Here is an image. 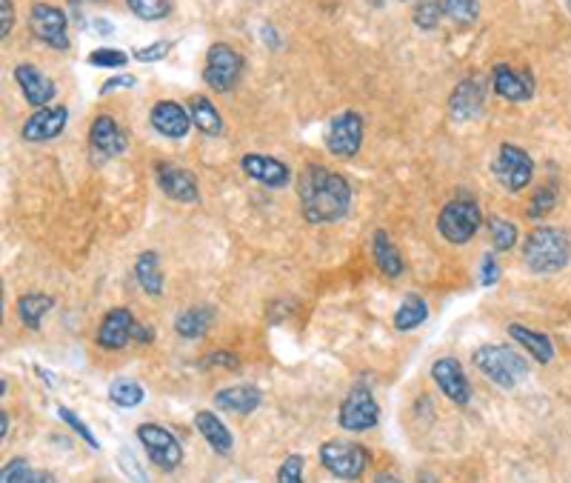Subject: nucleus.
I'll use <instances>...</instances> for the list:
<instances>
[{"label":"nucleus","instance_id":"f257e3e1","mask_svg":"<svg viewBox=\"0 0 571 483\" xmlns=\"http://www.w3.org/2000/svg\"><path fill=\"white\" fill-rule=\"evenodd\" d=\"M300 215L309 226H329L343 221L355 201V189L340 172H332L320 163H306L297 178Z\"/></svg>","mask_w":571,"mask_h":483},{"label":"nucleus","instance_id":"f03ea898","mask_svg":"<svg viewBox=\"0 0 571 483\" xmlns=\"http://www.w3.org/2000/svg\"><path fill=\"white\" fill-rule=\"evenodd\" d=\"M523 261L537 275H557L571 261L569 235L557 226H537L523 241Z\"/></svg>","mask_w":571,"mask_h":483},{"label":"nucleus","instance_id":"7ed1b4c3","mask_svg":"<svg viewBox=\"0 0 571 483\" xmlns=\"http://www.w3.org/2000/svg\"><path fill=\"white\" fill-rule=\"evenodd\" d=\"M474 369L500 389H514L529 378V361L503 343H483L472 352Z\"/></svg>","mask_w":571,"mask_h":483},{"label":"nucleus","instance_id":"20e7f679","mask_svg":"<svg viewBox=\"0 0 571 483\" xmlns=\"http://www.w3.org/2000/svg\"><path fill=\"white\" fill-rule=\"evenodd\" d=\"M483 209L477 206L474 198L457 195L454 201H449L440 215H437V235L452 246H466L474 241V235L483 226Z\"/></svg>","mask_w":571,"mask_h":483},{"label":"nucleus","instance_id":"39448f33","mask_svg":"<svg viewBox=\"0 0 571 483\" xmlns=\"http://www.w3.org/2000/svg\"><path fill=\"white\" fill-rule=\"evenodd\" d=\"M317 455H320V466L340 481H360L372 463V455L366 446L355 441H340V438L320 443Z\"/></svg>","mask_w":571,"mask_h":483},{"label":"nucleus","instance_id":"423d86ee","mask_svg":"<svg viewBox=\"0 0 571 483\" xmlns=\"http://www.w3.org/2000/svg\"><path fill=\"white\" fill-rule=\"evenodd\" d=\"M492 175L506 192H523L526 186H532L534 181V161L532 155L517 146V143H500L497 146V158L492 161Z\"/></svg>","mask_w":571,"mask_h":483},{"label":"nucleus","instance_id":"0eeeda50","mask_svg":"<svg viewBox=\"0 0 571 483\" xmlns=\"http://www.w3.org/2000/svg\"><path fill=\"white\" fill-rule=\"evenodd\" d=\"M337 423L346 432H369L380 423V403L366 383H355L337 409Z\"/></svg>","mask_w":571,"mask_h":483},{"label":"nucleus","instance_id":"6e6552de","mask_svg":"<svg viewBox=\"0 0 571 483\" xmlns=\"http://www.w3.org/2000/svg\"><path fill=\"white\" fill-rule=\"evenodd\" d=\"M140 446L146 452V458L152 466H158L160 472H175L183 463V443L160 423H140L135 429Z\"/></svg>","mask_w":571,"mask_h":483},{"label":"nucleus","instance_id":"1a4fd4ad","mask_svg":"<svg viewBox=\"0 0 571 483\" xmlns=\"http://www.w3.org/2000/svg\"><path fill=\"white\" fill-rule=\"evenodd\" d=\"M243 75V58L235 52V46L229 43H212L209 52H206V63H203V81L206 86L217 92V95H226L232 92Z\"/></svg>","mask_w":571,"mask_h":483},{"label":"nucleus","instance_id":"9d476101","mask_svg":"<svg viewBox=\"0 0 571 483\" xmlns=\"http://www.w3.org/2000/svg\"><path fill=\"white\" fill-rule=\"evenodd\" d=\"M29 32L43 46L58 49V52H66L72 46L66 12L58 9V6H52V3H46V0H35L32 3V9H29Z\"/></svg>","mask_w":571,"mask_h":483},{"label":"nucleus","instance_id":"9b49d317","mask_svg":"<svg viewBox=\"0 0 571 483\" xmlns=\"http://www.w3.org/2000/svg\"><path fill=\"white\" fill-rule=\"evenodd\" d=\"M363 135H366V123L363 115L355 109H346L332 118L329 129H326V149L329 155H335L340 161H352L360 146H363Z\"/></svg>","mask_w":571,"mask_h":483},{"label":"nucleus","instance_id":"f8f14e48","mask_svg":"<svg viewBox=\"0 0 571 483\" xmlns=\"http://www.w3.org/2000/svg\"><path fill=\"white\" fill-rule=\"evenodd\" d=\"M129 152V138L112 115H98L89 126V155L95 166L115 161Z\"/></svg>","mask_w":571,"mask_h":483},{"label":"nucleus","instance_id":"ddd939ff","mask_svg":"<svg viewBox=\"0 0 571 483\" xmlns=\"http://www.w3.org/2000/svg\"><path fill=\"white\" fill-rule=\"evenodd\" d=\"M432 381L434 386L454 403V406H469L472 403V383H469V375L463 369V363L446 355V358H437L432 363Z\"/></svg>","mask_w":571,"mask_h":483},{"label":"nucleus","instance_id":"4468645a","mask_svg":"<svg viewBox=\"0 0 571 483\" xmlns=\"http://www.w3.org/2000/svg\"><path fill=\"white\" fill-rule=\"evenodd\" d=\"M155 183H158V189L169 198V201H178V203L200 201V183H197V178L189 172V169H183L178 163H169V161L155 163Z\"/></svg>","mask_w":571,"mask_h":483},{"label":"nucleus","instance_id":"2eb2a0df","mask_svg":"<svg viewBox=\"0 0 571 483\" xmlns=\"http://www.w3.org/2000/svg\"><path fill=\"white\" fill-rule=\"evenodd\" d=\"M66 123H69V109L66 106H40L23 121L20 138L26 143L55 141L66 132Z\"/></svg>","mask_w":571,"mask_h":483},{"label":"nucleus","instance_id":"dca6fc26","mask_svg":"<svg viewBox=\"0 0 571 483\" xmlns=\"http://www.w3.org/2000/svg\"><path fill=\"white\" fill-rule=\"evenodd\" d=\"M532 69H514L509 63H497L492 69V92L509 103H526L534 98Z\"/></svg>","mask_w":571,"mask_h":483},{"label":"nucleus","instance_id":"f3484780","mask_svg":"<svg viewBox=\"0 0 571 483\" xmlns=\"http://www.w3.org/2000/svg\"><path fill=\"white\" fill-rule=\"evenodd\" d=\"M135 315L126 309V306H115V309H109L106 315H103V321H100L98 332H95V343H98L100 349H106V352H120V349H126L132 341V335H135Z\"/></svg>","mask_w":571,"mask_h":483},{"label":"nucleus","instance_id":"a211bd4d","mask_svg":"<svg viewBox=\"0 0 571 483\" xmlns=\"http://www.w3.org/2000/svg\"><path fill=\"white\" fill-rule=\"evenodd\" d=\"M12 78L18 83L23 101L29 103L32 109L49 106V101H55V95H58L55 81H52L43 69H38L35 63H18L15 72H12Z\"/></svg>","mask_w":571,"mask_h":483},{"label":"nucleus","instance_id":"6ab92c4d","mask_svg":"<svg viewBox=\"0 0 571 483\" xmlns=\"http://www.w3.org/2000/svg\"><path fill=\"white\" fill-rule=\"evenodd\" d=\"M240 169L249 181L260 183L266 189H286L292 183V169L289 163L277 161L272 155H257V152H249L240 158Z\"/></svg>","mask_w":571,"mask_h":483},{"label":"nucleus","instance_id":"aec40b11","mask_svg":"<svg viewBox=\"0 0 571 483\" xmlns=\"http://www.w3.org/2000/svg\"><path fill=\"white\" fill-rule=\"evenodd\" d=\"M149 123L152 129L163 135L166 141H183L192 132V115L189 106H180L178 101H158L149 112Z\"/></svg>","mask_w":571,"mask_h":483},{"label":"nucleus","instance_id":"412c9836","mask_svg":"<svg viewBox=\"0 0 571 483\" xmlns=\"http://www.w3.org/2000/svg\"><path fill=\"white\" fill-rule=\"evenodd\" d=\"M486 103V83L483 78H466L454 86L452 98H449V115L454 121H474L483 112Z\"/></svg>","mask_w":571,"mask_h":483},{"label":"nucleus","instance_id":"4be33fe9","mask_svg":"<svg viewBox=\"0 0 571 483\" xmlns=\"http://www.w3.org/2000/svg\"><path fill=\"white\" fill-rule=\"evenodd\" d=\"M263 403V392L252 386V383H235V386H226V389H217L215 392V406L220 412H229V415H252L260 409Z\"/></svg>","mask_w":571,"mask_h":483},{"label":"nucleus","instance_id":"5701e85b","mask_svg":"<svg viewBox=\"0 0 571 483\" xmlns=\"http://www.w3.org/2000/svg\"><path fill=\"white\" fill-rule=\"evenodd\" d=\"M195 429L200 432V438L209 443V449L217 455H232L235 452V435L226 423L217 418V412L212 409H200L195 412Z\"/></svg>","mask_w":571,"mask_h":483},{"label":"nucleus","instance_id":"b1692460","mask_svg":"<svg viewBox=\"0 0 571 483\" xmlns=\"http://www.w3.org/2000/svg\"><path fill=\"white\" fill-rule=\"evenodd\" d=\"M506 332H509V338H512L523 352H529L540 366H546V363L554 361V343L546 332H537V329L523 326V323H509Z\"/></svg>","mask_w":571,"mask_h":483},{"label":"nucleus","instance_id":"393cba45","mask_svg":"<svg viewBox=\"0 0 571 483\" xmlns=\"http://www.w3.org/2000/svg\"><path fill=\"white\" fill-rule=\"evenodd\" d=\"M215 321H217V309L212 303L189 306V309H183L178 315L175 332H178V338H183V341H200V338L212 329V323Z\"/></svg>","mask_w":571,"mask_h":483},{"label":"nucleus","instance_id":"a878e982","mask_svg":"<svg viewBox=\"0 0 571 483\" xmlns=\"http://www.w3.org/2000/svg\"><path fill=\"white\" fill-rule=\"evenodd\" d=\"M372 258H375L377 269L386 275V278H400L403 275V269H406V263H403V255H400V249L394 246V241L389 238V232L386 229H375V235H372Z\"/></svg>","mask_w":571,"mask_h":483},{"label":"nucleus","instance_id":"bb28decb","mask_svg":"<svg viewBox=\"0 0 571 483\" xmlns=\"http://www.w3.org/2000/svg\"><path fill=\"white\" fill-rule=\"evenodd\" d=\"M52 306H55V298L46 295V292H26V295H20L18 303H15L20 323H23L26 329H32V332H40L43 318L52 312Z\"/></svg>","mask_w":571,"mask_h":483},{"label":"nucleus","instance_id":"cd10ccee","mask_svg":"<svg viewBox=\"0 0 571 483\" xmlns=\"http://www.w3.org/2000/svg\"><path fill=\"white\" fill-rule=\"evenodd\" d=\"M189 115H192V123H195L200 135H206V138H220L223 135V115L217 112V106L206 95L189 98Z\"/></svg>","mask_w":571,"mask_h":483},{"label":"nucleus","instance_id":"c85d7f7f","mask_svg":"<svg viewBox=\"0 0 571 483\" xmlns=\"http://www.w3.org/2000/svg\"><path fill=\"white\" fill-rule=\"evenodd\" d=\"M426 321H429V303H426V298L417 295V292L403 295V301H400L392 318L394 329L397 332H414L417 326H423Z\"/></svg>","mask_w":571,"mask_h":483},{"label":"nucleus","instance_id":"c756f323","mask_svg":"<svg viewBox=\"0 0 571 483\" xmlns=\"http://www.w3.org/2000/svg\"><path fill=\"white\" fill-rule=\"evenodd\" d=\"M135 278H138L140 289L152 298H160L166 283H163V269H160V255L158 252H140L138 261H135Z\"/></svg>","mask_w":571,"mask_h":483},{"label":"nucleus","instance_id":"7c9ffc66","mask_svg":"<svg viewBox=\"0 0 571 483\" xmlns=\"http://www.w3.org/2000/svg\"><path fill=\"white\" fill-rule=\"evenodd\" d=\"M58 478L52 472L35 469L26 458H12L0 469V483H55Z\"/></svg>","mask_w":571,"mask_h":483},{"label":"nucleus","instance_id":"2f4dec72","mask_svg":"<svg viewBox=\"0 0 571 483\" xmlns=\"http://www.w3.org/2000/svg\"><path fill=\"white\" fill-rule=\"evenodd\" d=\"M489 235H492V249L494 252H512L517 241H520V232H517V223L506 221L500 215H492L489 221Z\"/></svg>","mask_w":571,"mask_h":483},{"label":"nucleus","instance_id":"473e14b6","mask_svg":"<svg viewBox=\"0 0 571 483\" xmlns=\"http://www.w3.org/2000/svg\"><path fill=\"white\" fill-rule=\"evenodd\" d=\"M143 398H146V389L132 378H118L109 386V401L120 406V409H135V406L143 403Z\"/></svg>","mask_w":571,"mask_h":483},{"label":"nucleus","instance_id":"72a5a7b5","mask_svg":"<svg viewBox=\"0 0 571 483\" xmlns=\"http://www.w3.org/2000/svg\"><path fill=\"white\" fill-rule=\"evenodd\" d=\"M129 12L140 21L158 23L172 15V0H126Z\"/></svg>","mask_w":571,"mask_h":483},{"label":"nucleus","instance_id":"f704fd0d","mask_svg":"<svg viewBox=\"0 0 571 483\" xmlns=\"http://www.w3.org/2000/svg\"><path fill=\"white\" fill-rule=\"evenodd\" d=\"M443 0H420L414 6L412 12V23L420 29V32H434L440 21H443Z\"/></svg>","mask_w":571,"mask_h":483},{"label":"nucleus","instance_id":"c9c22d12","mask_svg":"<svg viewBox=\"0 0 571 483\" xmlns=\"http://www.w3.org/2000/svg\"><path fill=\"white\" fill-rule=\"evenodd\" d=\"M443 12L454 26H472L480 18V0H443Z\"/></svg>","mask_w":571,"mask_h":483},{"label":"nucleus","instance_id":"e433bc0d","mask_svg":"<svg viewBox=\"0 0 571 483\" xmlns=\"http://www.w3.org/2000/svg\"><path fill=\"white\" fill-rule=\"evenodd\" d=\"M554 206H557V192H554L552 183H546V186H540L532 195V201L526 206V218L529 221H540V218H546L552 212Z\"/></svg>","mask_w":571,"mask_h":483},{"label":"nucleus","instance_id":"4c0bfd02","mask_svg":"<svg viewBox=\"0 0 571 483\" xmlns=\"http://www.w3.org/2000/svg\"><path fill=\"white\" fill-rule=\"evenodd\" d=\"M55 412H58L60 421L66 423V426H69V429H72V432H75V435H78L80 441L86 443L89 449H100V443H98V438H95V432L86 426V421L80 418L75 409H69V406H58Z\"/></svg>","mask_w":571,"mask_h":483},{"label":"nucleus","instance_id":"58836bf2","mask_svg":"<svg viewBox=\"0 0 571 483\" xmlns=\"http://www.w3.org/2000/svg\"><path fill=\"white\" fill-rule=\"evenodd\" d=\"M86 61H89V66H100V69H120V66H126L129 55H126V52H120V49H109V46H103V49H95Z\"/></svg>","mask_w":571,"mask_h":483},{"label":"nucleus","instance_id":"ea45409f","mask_svg":"<svg viewBox=\"0 0 571 483\" xmlns=\"http://www.w3.org/2000/svg\"><path fill=\"white\" fill-rule=\"evenodd\" d=\"M303 466H306L303 455H289L277 469V483H303Z\"/></svg>","mask_w":571,"mask_h":483},{"label":"nucleus","instance_id":"a19ab883","mask_svg":"<svg viewBox=\"0 0 571 483\" xmlns=\"http://www.w3.org/2000/svg\"><path fill=\"white\" fill-rule=\"evenodd\" d=\"M169 52H172V41H155V43H149V46H138V49H132V58L140 63H158V61H163Z\"/></svg>","mask_w":571,"mask_h":483},{"label":"nucleus","instance_id":"79ce46f5","mask_svg":"<svg viewBox=\"0 0 571 483\" xmlns=\"http://www.w3.org/2000/svg\"><path fill=\"white\" fill-rule=\"evenodd\" d=\"M203 366H217V369H240V358H237L235 352H229V349H215V352H209L206 355V361Z\"/></svg>","mask_w":571,"mask_h":483},{"label":"nucleus","instance_id":"37998d69","mask_svg":"<svg viewBox=\"0 0 571 483\" xmlns=\"http://www.w3.org/2000/svg\"><path fill=\"white\" fill-rule=\"evenodd\" d=\"M500 281V263H497V255L494 252H486L483 261H480V283L483 286H494Z\"/></svg>","mask_w":571,"mask_h":483},{"label":"nucleus","instance_id":"c03bdc74","mask_svg":"<svg viewBox=\"0 0 571 483\" xmlns=\"http://www.w3.org/2000/svg\"><path fill=\"white\" fill-rule=\"evenodd\" d=\"M15 26V3L12 0H0V38L6 41L12 35Z\"/></svg>","mask_w":571,"mask_h":483},{"label":"nucleus","instance_id":"a18cd8bd","mask_svg":"<svg viewBox=\"0 0 571 483\" xmlns=\"http://www.w3.org/2000/svg\"><path fill=\"white\" fill-rule=\"evenodd\" d=\"M135 86H138V78H135V75H115V78L103 81L100 95H112V92H118V89H135Z\"/></svg>","mask_w":571,"mask_h":483},{"label":"nucleus","instance_id":"49530a36","mask_svg":"<svg viewBox=\"0 0 571 483\" xmlns=\"http://www.w3.org/2000/svg\"><path fill=\"white\" fill-rule=\"evenodd\" d=\"M118 461H129V466H126V463L120 466V469H123V475H129V478H135V481H146V478H149V475H146V472L138 466V461L132 458V452H129V449H120Z\"/></svg>","mask_w":571,"mask_h":483},{"label":"nucleus","instance_id":"de8ad7c7","mask_svg":"<svg viewBox=\"0 0 571 483\" xmlns=\"http://www.w3.org/2000/svg\"><path fill=\"white\" fill-rule=\"evenodd\" d=\"M132 341L140 343V346L152 343V341H155V326H146V323H135V335H132Z\"/></svg>","mask_w":571,"mask_h":483},{"label":"nucleus","instance_id":"09e8293b","mask_svg":"<svg viewBox=\"0 0 571 483\" xmlns=\"http://www.w3.org/2000/svg\"><path fill=\"white\" fill-rule=\"evenodd\" d=\"M260 41L269 43V49H277V46H280V38H277L275 26H269V23H266V26L260 29Z\"/></svg>","mask_w":571,"mask_h":483},{"label":"nucleus","instance_id":"8fccbe9b","mask_svg":"<svg viewBox=\"0 0 571 483\" xmlns=\"http://www.w3.org/2000/svg\"><path fill=\"white\" fill-rule=\"evenodd\" d=\"M9 421H12V418H9V412L3 409V412H0V438H3V441L9 438Z\"/></svg>","mask_w":571,"mask_h":483},{"label":"nucleus","instance_id":"3c124183","mask_svg":"<svg viewBox=\"0 0 571 483\" xmlns=\"http://www.w3.org/2000/svg\"><path fill=\"white\" fill-rule=\"evenodd\" d=\"M92 26L98 29V35H112V23L109 21H100V18H95V21H92Z\"/></svg>","mask_w":571,"mask_h":483},{"label":"nucleus","instance_id":"603ef678","mask_svg":"<svg viewBox=\"0 0 571 483\" xmlns=\"http://www.w3.org/2000/svg\"><path fill=\"white\" fill-rule=\"evenodd\" d=\"M86 3H109V0H69V6H72V9H83Z\"/></svg>","mask_w":571,"mask_h":483},{"label":"nucleus","instance_id":"864d4df0","mask_svg":"<svg viewBox=\"0 0 571 483\" xmlns=\"http://www.w3.org/2000/svg\"><path fill=\"white\" fill-rule=\"evenodd\" d=\"M377 481H397V475H389V472H383V475H377Z\"/></svg>","mask_w":571,"mask_h":483},{"label":"nucleus","instance_id":"5fc2aeb1","mask_svg":"<svg viewBox=\"0 0 571 483\" xmlns=\"http://www.w3.org/2000/svg\"><path fill=\"white\" fill-rule=\"evenodd\" d=\"M6 392H9V381H6V378H3V381H0V395H3V398H6Z\"/></svg>","mask_w":571,"mask_h":483},{"label":"nucleus","instance_id":"6e6d98bb","mask_svg":"<svg viewBox=\"0 0 571 483\" xmlns=\"http://www.w3.org/2000/svg\"><path fill=\"white\" fill-rule=\"evenodd\" d=\"M397 3H406V0H397Z\"/></svg>","mask_w":571,"mask_h":483},{"label":"nucleus","instance_id":"4d7b16f0","mask_svg":"<svg viewBox=\"0 0 571 483\" xmlns=\"http://www.w3.org/2000/svg\"><path fill=\"white\" fill-rule=\"evenodd\" d=\"M569 6H571V0H569Z\"/></svg>","mask_w":571,"mask_h":483}]
</instances>
